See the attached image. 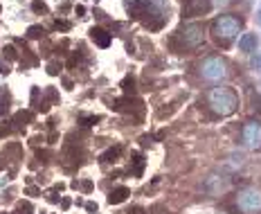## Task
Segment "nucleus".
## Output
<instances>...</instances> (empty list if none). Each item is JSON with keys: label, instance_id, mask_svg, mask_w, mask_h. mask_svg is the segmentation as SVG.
<instances>
[{"label": "nucleus", "instance_id": "2", "mask_svg": "<svg viewBox=\"0 0 261 214\" xmlns=\"http://www.w3.org/2000/svg\"><path fill=\"white\" fill-rule=\"evenodd\" d=\"M243 20L236 18V16H220L212 23V36L216 38V43H223L228 46L238 32H241Z\"/></svg>", "mask_w": 261, "mask_h": 214}, {"label": "nucleus", "instance_id": "4", "mask_svg": "<svg viewBox=\"0 0 261 214\" xmlns=\"http://www.w3.org/2000/svg\"><path fill=\"white\" fill-rule=\"evenodd\" d=\"M236 208L246 214L261 212V190L259 187H243L236 194Z\"/></svg>", "mask_w": 261, "mask_h": 214}, {"label": "nucleus", "instance_id": "12", "mask_svg": "<svg viewBox=\"0 0 261 214\" xmlns=\"http://www.w3.org/2000/svg\"><path fill=\"white\" fill-rule=\"evenodd\" d=\"M43 28H30V30H27V36H30V38H40V36H43Z\"/></svg>", "mask_w": 261, "mask_h": 214}, {"label": "nucleus", "instance_id": "6", "mask_svg": "<svg viewBox=\"0 0 261 214\" xmlns=\"http://www.w3.org/2000/svg\"><path fill=\"white\" fill-rule=\"evenodd\" d=\"M178 38L182 41L184 48H198L202 41H205V30H202V25H198V23H189L178 32Z\"/></svg>", "mask_w": 261, "mask_h": 214}, {"label": "nucleus", "instance_id": "7", "mask_svg": "<svg viewBox=\"0 0 261 214\" xmlns=\"http://www.w3.org/2000/svg\"><path fill=\"white\" fill-rule=\"evenodd\" d=\"M210 2H205V0H187L182 7V16L184 18H194V16H202L210 12Z\"/></svg>", "mask_w": 261, "mask_h": 214}, {"label": "nucleus", "instance_id": "9", "mask_svg": "<svg viewBox=\"0 0 261 214\" xmlns=\"http://www.w3.org/2000/svg\"><path fill=\"white\" fill-rule=\"evenodd\" d=\"M90 36H92V41L97 43L99 48H108V46H110V34H108L106 30H102V28H92V30H90Z\"/></svg>", "mask_w": 261, "mask_h": 214}, {"label": "nucleus", "instance_id": "11", "mask_svg": "<svg viewBox=\"0 0 261 214\" xmlns=\"http://www.w3.org/2000/svg\"><path fill=\"white\" fill-rule=\"evenodd\" d=\"M122 154V146H115V149H110V151H106V154L102 156V162H112V160L117 158V156Z\"/></svg>", "mask_w": 261, "mask_h": 214}, {"label": "nucleus", "instance_id": "13", "mask_svg": "<svg viewBox=\"0 0 261 214\" xmlns=\"http://www.w3.org/2000/svg\"><path fill=\"white\" fill-rule=\"evenodd\" d=\"M234 0H210V5L212 7H228V5H232Z\"/></svg>", "mask_w": 261, "mask_h": 214}, {"label": "nucleus", "instance_id": "1", "mask_svg": "<svg viewBox=\"0 0 261 214\" xmlns=\"http://www.w3.org/2000/svg\"><path fill=\"white\" fill-rule=\"evenodd\" d=\"M207 106L214 110L220 118H228L234 110L238 108V95L232 90V88H212L210 95H207Z\"/></svg>", "mask_w": 261, "mask_h": 214}, {"label": "nucleus", "instance_id": "14", "mask_svg": "<svg viewBox=\"0 0 261 214\" xmlns=\"http://www.w3.org/2000/svg\"><path fill=\"white\" fill-rule=\"evenodd\" d=\"M250 64H252V68H256V70H259V72H261V54H259V52H256V54L252 56V61H250Z\"/></svg>", "mask_w": 261, "mask_h": 214}, {"label": "nucleus", "instance_id": "5", "mask_svg": "<svg viewBox=\"0 0 261 214\" xmlns=\"http://www.w3.org/2000/svg\"><path fill=\"white\" fill-rule=\"evenodd\" d=\"M241 142L246 149L252 151H261V122L252 120V122H246L241 128Z\"/></svg>", "mask_w": 261, "mask_h": 214}, {"label": "nucleus", "instance_id": "16", "mask_svg": "<svg viewBox=\"0 0 261 214\" xmlns=\"http://www.w3.org/2000/svg\"><path fill=\"white\" fill-rule=\"evenodd\" d=\"M259 23H261V7H259Z\"/></svg>", "mask_w": 261, "mask_h": 214}, {"label": "nucleus", "instance_id": "8", "mask_svg": "<svg viewBox=\"0 0 261 214\" xmlns=\"http://www.w3.org/2000/svg\"><path fill=\"white\" fill-rule=\"evenodd\" d=\"M256 46H259V36H256V34H243V36L238 38V50L241 52L252 54V52H256Z\"/></svg>", "mask_w": 261, "mask_h": 214}, {"label": "nucleus", "instance_id": "15", "mask_svg": "<svg viewBox=\"0 0 261 214\" xmlns=\"http://www.w3.org/2000/svg\"><path fill=\"white\" fill-rule=\"evenodd\" d=\"M142 174V156H135V176Z\"/></svg>", "mask_w": 261, "mask_h": 214}, {"label": "nucleus", "instance_id": "10", "mask_svg": "<svg viewBox=\"0 0 261 214\" xmlns=\"http://www.w3.org/2000/svg\"><path fill=\"white\" fill-rule=\"evenodd\" d=\"M126 196H130L128 187H117V190H112L110 194H108V203L117 205V203H122V200H126Z\"/></svg>", "mask_w": 261, "mask_h": 214}, {"label": "nucleus", "instance_id": "3", "mask_svg": "<svg viewBox=\"0 0 261 214\" xmlns=\"http://www.w3.org/2000/svg\"><path fill=\"white\" fill-rule=\"evenodd\" d=\"M200 77L205 79V82H212V84L225 82V79L230 77V66L225 64V59H220V56H207L200 64Z\"/></svg>", "mask_w": 261, "mask_h": 214}]
</instances>
